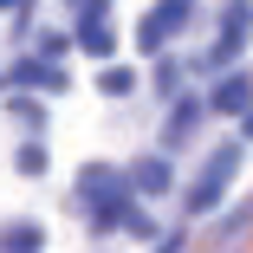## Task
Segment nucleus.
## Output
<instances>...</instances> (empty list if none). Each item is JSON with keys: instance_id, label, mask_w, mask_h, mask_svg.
<instances>
[{"instance_id": "nucleus-2", "label": "nucleus", "mask_w": 253, "mask_h": 253, "mask_svg": "<svg viewBox=\"0 0 253 253\" xmlns=\"http://www.w3.org/2000/svg\"><path fill=\"white\" fill-rule=\"evenodd\" d=\"M136 188H143V195H163V188H169V169H163V163H136Z\"/></svg>"}, {"instance_id": "nucleus-1", "label": "nucleus", "mask_w": 253, "mask_h": 253, "mask_svg": "<svg viewBox=\"0 0 253 253\" xmlns=\"http://www.w3.org/2000/svg\"><path fill=\"white\" fill-rule=\"evenodd\" d=\"M227 175H234V149H214V156H208V169H201V182H195V195H188V201H195V208H208V201H214V195L227 188Z\"/></svg>"}, {"instance_id": "nucleus-3", "label": "nucleus", "mask_w": 253, "mask_h": 253, "mask_svg": "<svg viewBox=\"0 0 253 253\" xmlns=\"http://www.w3.org/2000/svg\"><path fill=\"white\" fill-rule=\"evenodd\" d=\"M214 104H221V111H247V84H240V78L221 84V91H214Z\"/></svg>"}]
</instances>
